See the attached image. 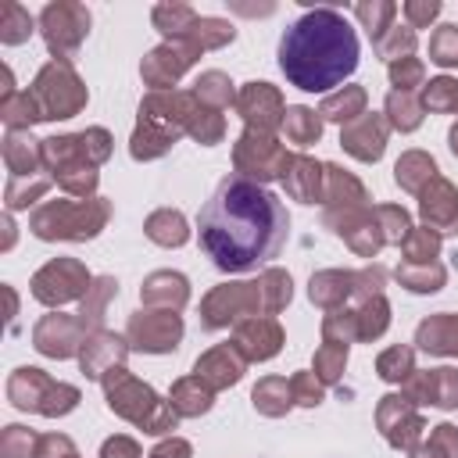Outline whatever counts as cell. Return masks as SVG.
Masks as SVG:
<instances>
[{"instance_id":"6da1fadb","label":"cell","mask_w":458,"mask_h":458,"mask_svg":"<svg viewBox=\"0 0 458 458\" xmlns=\"http://www.w3.org/2000/svg\"><path fill=\"white\" fill-rule=\"evenodd\" d=\"M286 233L290 215L283 200L243 175L222 179L197 215L200 250L222 272H250L268 265L283 250Z\"/></svg>"},{"instance_id":"7a4b0ae2","label":"cell","mask_w":458,"mask_h":458,"mask_svg":"<svg viewBox=\"0 0 458 458\" xmlns=\"http://www.w3.org/2000/svg\"><path fill=\"white\" fill-rule=\"evenodd\" d=\"M279 68L290 86L304 93H326L358 68V36L336 11H308L283 32Z\"/></svg>"}]
</instances>
